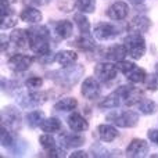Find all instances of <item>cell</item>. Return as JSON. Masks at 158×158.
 Masks as SVG:
<instances>
[{
	"mask_svg": "<svg viewBox=\"0 0 158 158\" xmlns=\"http://www.w3.org/2000/svg\"><path fill=\"white\" fill-rule=\"evenodd\" d=\"M85 74V67L81 64H72L68 67H61V69L57 71H52L47 74V78L53 81L56 85L61 87H67L71 89L72 86L81 81V78Z\"/></svg>",
	"mask_w": 158,
	"mask_h": 158,
	"instance_id": "6da1fadb",
	"label": "cell"
},
{
	"mask_svg": "<svg viewBox=\"0 0 158 158\" xmlns=\"http://www.w3.org/2000/svg\"><path fill=\"white\" fill-rule=\"evenodd\" d=\"M29 36V49L36 56H42L52 52L50 50V31L46 25L35 24L28 28Z\"/></svg>",
	"mask_w": 158,
	"mask_h": 158,
	"instance_id": "7a4b0ae2",
	"label": "cell"
},
{
	"mask_svg": "<svg viewBox=\"0 0 158 158\" xmlns=\"http://www.w3.org/2000/svg\"><path fill=\"white\" fill-rule=\"evenodd\" d=\"M123 44L126 47L128 56L132 60H140L146 54V40L142 33L139 32H131L123 38Z\"/></svg>",
	"mask_w": 158,
	"mask_h": 158,
	"instance_id": "3957f363",
	"label": "cell"
},
{
	"mask_svg": "<svg viewBox=\"0 0 158 158\" xmlns=\"http://www.w3.org/2000/svg\"><path fill=\"white\" fill-rule=\"evenodd\" d=\"M132 87H133L132 85H121L119 87H117V90H114L108 96H106L98 103V107L101 110H114L122 106V104L125 106V101L128 98V94L132 90Z\"/></svg>",
	"mask_w": 158,
	"mask_h": 158,
	"instance_id": "277c9868",
	"label": "cell"
},
{
	"mask_svg": "<svg viewBox=\"0 0 158 158\" xmlns=\"http://www.w3.org/2000/svg\"><path fill=\"white\" fill-rule=\"evenodd\" d=\"M49 100V94L46 92H42L39 90H29V92H21L17 97V101H18L19 107L22 108H36V107L43 106L46 101Z\"/></svg>",
	"mask_w": 158,
	"mask_h": 158,
	"instance_id": "5b68a950",
	"label": "cell"
},
{
	"mask_svg": "<svg viewBox=\"0 0 158 158\" xmlns=\"http://www.w3.org/2000/svg\"><path fill=\"white\" fill-rule=\"evenodd\" d=\"M107 119L111 123H114L118 128H135L139 123V114L132 110H126V111H112L107 115Z\"/></svg>",
	"mask_w": 158,
	"mask_h": 158,
	"instance_id": "8992f818",
	"label": "cell"
},
{
	"mask_svg": "<svg viewBox=\"0 0 158 158\" xmlns=\"http://www.w3.org/2000/svg\"><path fill=\"white\" fill-rule=\"evenodd\" d=\"M2 125L8 128L10 131L17 132L22 126L21 111L15 106H6L2 110Z\"/></svg>",
	"mask_w": 158,
	"mask_h": 158,
	"instance_id": "52a82bcc",
	"label": "cell"
},
{
	"mask_svg": "<svg viewBox=\"0 0 158 158\" xmlns=\"http://www.w3.org/2000/svg\"><path fill=\"white\" fill-rule=\"evenodd\" d=\"M118 67L117 64L111 63V61H101L94 65V77L103 83H108V82L114 81L118 75Z\"/></svg>",
	"mask_w": 158,
	"mask_h": 158,
	"instance_id": "ba28073f",
	"label": "cell"
},
{
	"mask_svg": "<svg viewBox=\"0 0 158 158\" xmlns=\"http://www.w3.org/2000/svg\"><path fill=\"white\" fill-rule=\"evenodd\" d=\"M35 58L32 56L28 54H13L7 60V67L10 71H13L14 74H21L31 68V65L33 64Z\"/></svg>",
	"mask_w": 158,
	"mask_h": 158,
	"instance_id": "9c48e42d",
	"label": "cell"
},
{
	"mask_svg": "<svg viewBox=\"0 0 158 158\" xmlns=\"http://www.w3.org/2000/svg\"><path fill=\"white\" fill-rule=\"evenodd\" d=\"M81 94L86 100H97L101 96V85L96 77H87L83 79L81 86Z\"/></svg>",
	"mask_w": 158,
	"mask_h": 158,
	"instance_id": "30bf717a",
	"label": "cell"
},
{
	"mask_svg": "<svg viewBox=\"0 0 158 158\" xmlns=\"http://www.w3.org/2000/svg\"><path fill=\"white\" fill-rule=\"evenodd\" d=\"M118 35H119V29L111 22H98L94 25V29H93V36L101 42L115 39Z\"/></svg>",
	"mask_w": 158,
	"mask_h": 158,
	"instance_id": "8fae6325",
	"label": "cell"
},
{
	"mask_svg": "<svg viewBox=\"0 0 158 158\" xmlns=\"http://www.w3.org/2000/svg\"><path fill=\"white\" fill-rule=\"evenodd\" d=\"M128 14H129V6L123 0L114 2L112 4L108 6V8L106 11V15L112 21H122V19H125L128 17Z\"/></svg>",
	"mask_w": 158,
	"mask_h": 158,
	"instance_id": "7c38bea8",
	"label": "cell"
},
{
	"mask_svg": "<svg viewBox=\"0 0 158 158\" xmlns=\"http://www.w3.org/2000/svg\"><path fill=\"white\" fill-rule=\"evenodd\" d=\"M148 150H150L148 143L144 139H133L128 144V147H126L125 154L126 157H131V158H142L147 156Z\"/></svg>",
	"mask_w": 158,
	"mask_h": 158,
	"instance_id": "4fadbf2b",
	"label": "cell"
},
{
	"mask_svg": "<svg viewBox=\"0 0 158 158\" xmlns=\"http://www.w3.org/2000/svg\"><path fill=\"white\" fill-rule=\"evenodd\" d=\"M19 19L27 24H40L42 19H43V14L40 10L35 7V6H25L24 8L19 13Z\"/></svg>",
	"mask_w": 158,
	"mask_h": 158,
	"instance_id": "5bb4252c",
	"label": "cell"
},
{
	"mask_svg": "<svg viewBox=\"0 0 158 158\" xmlns=\"http://www.w3.org/2000/svg\"><path fill=\"white\" fill-rule=\"evenodd\" d=\"M97 136L101 142L111 143L119 136V132L117 131L114 123H100L97 126Z\"/></svg>",
	"mask_w": 158,
	"mask_h": 158,
	"instance_id": "9a60e30c",
	"label": "cell"
},
{
	"mask_svg": "<svg viewBox=\"0 0 158 158\" xmlns=\"http://www.w3.org/2000/svg\"><path fill=\"white\" fill-rule=\"evenodd\" d=\"M10 43H13L18 49H25L29 46V36H28V29H21V28H14L13 32H10L8 36Z\"/></svg>",
	"mask_w": 158,
	"mask_h": 158,
	"instance_id": "2e32d148",
	"label": "cell"
},
{
	"mask_svg": "<svg viewBox=\"0 0 158 158\" xmlns=\"http://www.w3.org/2000/svg\"><path fill=\"white\" fill-rule=\"evenodd\" d=\"M104 58H107L108 61L112 63H119V61L125 60V57L128 56L125 44H112L108 49L104 50Z\"/></svg>",
	"mask_w": 158,
	"mask_h": 158,
	"instance_id": "e0dca14e",
	"label": "cell"
},
{
	"mask_svg": "<svg viewBox=\"0 0 158 158\" xmlns=\"http://www.w3.org/2000/svg\"><path fill=\"white\" fill-rule=\"evenodd\" d=\"M67 123H68L69 129H71L72 132H79V133H81V132H85L89 129V122L86 121V118L82 117L77 111H72V114L68 115Z\"/></svg>",
	"mask_w": 158,
	"mask_h": 158,
	"instance_id": "ac0fdd59",
	"label": "cell"
},
{
	"mask_svg": "<svg viewBox=\"0 0 158 158\" xmlns=\"http://www.w3.org/2000/svg\"><path fill=\"white\" fill-rule=\"evenodd\" d=\"M54 32L58 39L61 40H67L72 36L74 33V24L68 19H61V21L54 22Z\"/></svg>",
	"mask_w": 158,
	"mask_h": 158,
	"instance_id": "d6986e66",
	"label": "cell"
},
{
	"mask_svg": "<svg viewBox=\"0 0 158 158\" xmlns=\"http://www.w3.org/2000/svg\"><path fill=\"white\" fill-rule=\"evenodd\" d=\"M129 31L131 32H139L146 33L151 28V19L146 15H136L131 22H129Z\"/></svg>",
	"mask_w": 158,
	"mask_h": 158,
	"instance_id": "ffe728a7",
	"label": "cell"
},
{
	"mask_svg": "<svg viewBox=\"0 0 158 158\" xmlns=\"http://www.w3.org/2000/svg\"><path fill=\"white\" fill-rule=\"evenodd\" d=\"M71 46L74 47H78V49L83 50L86 53H92L94 50H97V46H96L94 40L89 36V33H82L81 36H78L74 42H71Z\"/></svg>",
	"mask_w": 158,
	"mask_h": 158,
	"instance_id": "44dd1931",
	"label": "cell"
},
{
	"mask_svg": "<svg viewBox=\"0 0 158 158\" xmlns=\"http://www.w3.org/2000/svg\"><path fill=\"white\" fill-rule=\"evenodd\" d=\"M85 143V137L79 135V132H71V133H63L61 136V144L64 148H78Z\"/></svg>",
	"mask_w": 158,
	"mask_h": 158,
	"instance_id": "7402d4cb",
	"label": "cell"
},
{
	"mask_svg": "<svg viewBox=\"0 0 158 158\" xmlns=\"http://www.w3.org/2000/svg\"><path fill=\"white\" fill-rule=\"evenodd\" d=\"M0 19H2V21H0V28H2L3 31L14 28L17 25V22H18L17 15L14 14L11 7H2V18Z\"/></svg>",
	"mask_w": 158,
	"mask_h": 158,
	"instance_id": "603a6c76",
	"label": "cell"
},
{
	"mask_svg": "<svg viewBox=\"0 0 158 158\" xmlns=\"http://www.w3.org/2000/svg\"><path fill=\"white\" fill-rule=\"evenodd\" d=\"M78 61V54L74 50H60L56 53V63L60 64L61 67L72 65Z\"/></svg>",
	"mask_w": 158,
	"mask_h": 158,
	"instance_id": "cb8c5ba5",
	"label": "cell"
},
{
	"mask_svg": "<svg viewBox=\"0 0 158 158\" xmlns=\"http://www.w3.org/2000/svg\"><path fill=\"white\" fill-rule=\"evenodd\" d=\"M40 129L42 132H44V133H57V132H60L61 129H63V123H61V121L58 119V118L56 117H49V118H44L43 122H42L40 125Z\"/></svg>",
	"mask_w": 158,
	"mask_h": 158,
	"instance_id": "d4e9b609",
	"label": "cell"
},
{
	"mask_svg": "<svg viewBox=\"0 0 158 158\" xmlns=\"http://www.w3.org/2000/svg\"><path fill=\"white\" fill-rule=\"evenodd\" d=\"M43 119H44V112L40 111V110H33V111H29L25 114V123L31 129L40 128Z\"/></svg>",
	"mask_w": 158,
	"mask_h": 158,
	"instance_id": "484cf974",
	"label": "cell"
},
{
	"mask_svg": "<svg viewBox=\"0 0 158 158\" xmlns=\"http://www.w3.org/2000/svg\"><path fill=\"white\" fill-rule=\"evenodd\" d=\"M125 78L128 79L131 83H133V85L144 83L146 79H147V72H146V69H143V68H140V67L135 65L131 71L125 74Z\"/></svg>",
	"mask_w": 158,
	"mask_h": 158,
	"instance_id": "4316f807",
	"label": "cell"
},
{
	"mask_svg": "<svg viewBox=\"0 0 158 158\" xmlns=\"http://www.w3.org/2000/svg\"><path fill=\"white\" fill-rule=\"evenodd\" d=\"M77 107H78V100L77 98L64 97V98H60V100L53 106V108H54L56 111H60V112H68V111H74Z\"/></svg>",
	"mask_w": 158,
	"mask_h": 158,
	"instance_id": "83f0119b",
	"label": "cell"
},
{
	"mask_svg": "<svg viewBox=\"0 0 158 158\" xmlns=\"http://www.w3.org/2000/svg\"><path fill=\"white\" fill-rule=\"evenodd\" d=\"M137 111L143 115H153L158 111V106L156 101L148 100V98H143V100L137 104Z\"/></svg>",
	"mask_w": 158,
	"mask_h": 158,
	"instance_id": "f1b7e54d",
	"label": "cell"
},
{
	"mask_svg": "<svg viewBox=\"0 0 158 158\" xmlns=\"http://www.w3.org/2000/svg\"><path fill=\"white\" fill-rule=\"evenodd\" d=\"M74 22L77 24L78 29L81 33H90V29H92V27H90V21L87 19L86 14L85 13H77L74 15Z\"/></svg>",
	"mask_w": 158,
	"mask_h": 158,
	"instance_id": "f546056e",
	"label": "cell"
},
{
	"mask_svg": "<svg viewBox=\"0 0 158 158\" xmlns=\"http://www.w3.org/2000/svg\"><path fill=\"white\" fill-rule=\"evenodd\" d=\"M14 140H15V136L13 135V131L6 128L4 125H2V129H0V142H2V147H4L8 150V148L13 146Z\"/></svg>",
	"mask_w": 158,
	"mask_h": 158,
	"instance_id": "4dcf8cb0",
	"label": "cell"
},
{
	"mask_svg": "<svg viewBox=\"0 0 158 158\" xmlns=\"http://www.w3.org/2000/svg\"><path fill=\"white\" fill-rule=\"evenodd\" d=\"M75 7L81 13L92 14L96 11V0H75Z\"/></svg>",
	"mask_w": 158,
	"mask_h": 158,
	"instance_id": "1f68e13d",
	"label": "cell"
},
{
	"mask_svg": "<svg viewBox=\"0 0 158 158\" xmlns=\"http://www.w3.org/2000/svg\"><path fill=\"white\" fill-rule=\"evenodd\" d=\"M39 143H40V147L44 151H49L57 146L56 139L52 136V133H43L42 136H39Z\"/></svg>",
	"mask_w": 158,
	"mask_h": 158,
	"instance_id": "d6a6232c",
	"label": "cell"
},
{
	"mask_svg": "<svg viewBox=\"0 0 158 158\" xmlns=\"http://www.w3.org/2000/svg\"><path fill=\"white\" fill-rule=\"evenodd\" d=\"M25 150H27V142L22 139H18V137H15L13 146L8 148L11 156H22L25 153Z\"/></svg>",
	"mask_w": 158,
	"mask_h": 158,
	"instance_id": "836d02e7",
	"label": "cell"
},
{
	"mask_svg": "<svg viewBox=\"0 0 158 158\" xmlns=\"http://www.w3.org/2000/svg\"><path fill=\"white\" fill-rule=\"evenodd\" d=\"M18 82L17 81H10V79L2 78V90L6 92L7 94H13V93L18 92Z\"/></svg>",
	"mask_w": 158,
	"mask_h": 158,
	"instance_id": "e575fe53",
	"label": "cell"
},
{
	"mask_svg": "<svg viewBox=\"0 0 158 158\" xmlns=\"http://www.w3.org/2000/svg\"><path fill=\"white\" fill-rule=\"evenodd\" d=\"M146 87H147V90H151V92H156L158 90V71L153 72V74L147 75V79H146Z\"/></svg>",
	"mask_w": 158,
	"mask_h": 158,
	"instance_id": "d590c367",
	"label": "cell"
},
{
	"mask_svg": "<svg viewBox=\"0 0 158 158\" xmlns=\"http://www.w3.org/2000/svg\"><path fill=\"white\" fill-rule=\"evenodd\" d=\"M25 86L29 90H39L43 86V79L40 77H29L25 81Z\"/></svg>",
	"mask_w": 158,
	"mask_h": 158,
	"instance_id": "8d00e7d4",
	"label": "cell"
},
{
	"mask_svg": "<svg viewBox=\"0 0 158 158\" xmlns=\"http://www.w3.org/2000/svg\"><path fill=\"white\" fill-rule=\"evenodd\" d=\"M90 153H92L93 157H110V156H112V154H111L112 151L104 148L101 144L92 146V148H90Z\"/></svg>",
	"mask_w": 158,
	"mask_h": 158,
	"instance_id": "74e56055",
	"label": "cell"
},
{
	"mask_svg": "<svg viewBox=\"0 0 158 158\" xmlns=\"http://www.w3.org/2000/svg\"><path fill=\"white\" fill-rule=\"evenodd\" d=\"M47 153V157H52V158H63V157H67V153L64 148L61 147H57L56 146L54 148H52V150L46 151Z\"/></svg>",
	"mask_w": 158,
	"mask_h": 158,
	"instance_id": "f35d334b",
	"label": "cell"
},
{
	"mask_svg": "<svg viewBox=\"0 0 158 158\" xmlns=\"http://www.w3.org/2000/svg\"><path fill=\"white\" fill-rule=\"evenodd\" d=\"M27 6H35V7H39V6H46L49 4L52 0H22Z\"/></svg>",
	"mask_w": 158,
	"mask_h": 158,
	"instance_id": "ab89813d",
	"label": "cell"
},
{
	"mask_svg": "<svg viewBox=\"0 0 158 158\" xmlns=\"http://www.w3.org/2000/svg\"><path fill=\"white\" fill-rule=\"evenodd\" d=\"M147 139L156 146H158V129H150L147 132Z\"/></svg>",
	"mask_w": 158,
	"mask_h": 158,
	"instance_id": "60d3db41",
	"label": "cell"
},
{
	"mask_svg": "<svg viewBox=\"0 0 158 158\" xmlns=\"http://www.w3.org/2000/svg\"><path fill=\"white\" fill-rule=\"evenodd\" d=\"M89 154L83 150H75L72 151V154H69V158H87Z\"/></svg>",
	"mask_w": 158,
	"mask_h": 158,
	"instance_id": "b9f144b4",
	"label": "cell"
},
{
	"mask_svg": "<svg viewBox=\"0 0 158 158\" xmlns=\"http://www.w3.org/2000/svg\"><path fill=\"white\" fill-rule=\"evenodd\" d=\"M18 0H2V7H13Z\"/></svg>",
	"mask_w": 158,
	"mask_h": 158,
	"instance_id": "7bdbcfd3",
	"label": "cell"
},
{
	"mask_svg": "<svg viewBox=\"0 0 158 158\" xmlns=\"http://www.w3.org/2000/svg\"><path fill=\"white\" fill-rule=\"evenodd\" d=\"M7 50V42H4V38L2 36V53H4Z\"/></svg>",
	"mask_w": 158,
	"mask_h": 158,
	"instance_id": "ee69618b",
	"label": "cell"
},
{
	"mask_svg": "<svg viewBox=\"0 0 158 158\" xmlns=\"http://www.w3.org/2000/svg\"><path fill=\"white\" fill-rule=\"evenodd\" d=\"M129 3H132V4H135V6H137V4H142V3H144L146 0H128Z\"/></svg>",
	"mask_w": 158,
	"mask_h": 158,
	"instance_id": "f6af8a7d",
	"label": "cell"
},
{
	"mask_svg": "<svg viewBox=\"0 0 158 158\" xmlns=\"http://www.w3.org/2000/svg\"><path fill=\"white\" fill-rule=\"evenodd\" d=\"M156 69H157V71H158V63L156 64Z\"/></svg>",
	"mask_w": 158,
	"mask_h": 158,
	"instance_id": "bcb514c9",
	"label": "cell"
}]
</instances>
